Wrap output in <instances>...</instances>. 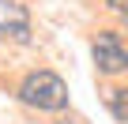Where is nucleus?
Here are the masks:
<instances>
[{"mask_svg":"<svg viewBox=\"0 0 128 124\" xmlns=\"http://www.w3.org/2000/svg\"><path fill=\"white\" fill-rule=\"evenodd\" d=\"M19 98L30 109H45V113H60L68 105V83L56 72H30L19 83Z\"/></svg>","mask_w":128,"mask_h":124,"instance_id":"obj_1","label":"nucleus"},{"mask_svg":"<svg viewBox=\"0 0 128 124\" xmlns=\"http://www.w3.org/2000/svg\"><path fill=\"white\" fill-rule=\"evenodd\" d=\"M94 64L102 75H117V72H128V45L120 41V34L113 30H102L94 38Z\"/></svg>","mask_w":128,"mask_h":124,"instance_id":"obj_2","label":"nucleus"},{"mask_svg":"<svg viewBox=\"0 0 128 124\" xmlns=\"http://www.w3.org/2000/svg\"><path fill=\"white\" fill-rule=\"evenodd\" d=\"M30 41V15L15 0H0V41Z\"/></svg>","mask_w":128,"mask_h":124,"instance_id":"obj_3","label":"nucleus"},{"mask_svg":"<svg viewBox=\"0 0 128 124\" xmlns=\"http://www.w3.org/2000/svg\"><path fill=\"white\" fill-rule=\"evenodd\" d=\"M106 105H109V113H113L120 124H128V87H117V90H109Z\"/></svg>","mask_w":128,"mask_h":124,"instance_id":"obj_4","label":"nucleus"},{"mask_svg":"<svg viewBox=\"0 0 128 124\" xmlns=\"http://www.w3.org/2000/svg\"><path fill=\"white\" fill-rule=\"evenodd\" d=\"M106 4H109V11H113V15H120V19L128 23V0H106Z\"/></svg>","mask_w":128,"mask_h":124,"instance_id":"obj_5","label":"nucleus"}]
</instances>
